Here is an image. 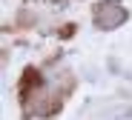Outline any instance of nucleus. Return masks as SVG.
<instances>
[{
  "mask_svg": "<svg viewBox=\"0 0 132 120\" xmlns=\"http://www.w3.org/2000/svg\"><path fill=\"white\" fill-rule=\"evenodd\" d=\"M95 17H98V23L103 29H115V26H121V23L126 20V12L121 9V3H103Z\"/></svg>",
  "mask_w": 132,
  "mask_h": 120,
  "instance_id": "f257e3e1",
  "label": "nucleus"
}]
</instances>
